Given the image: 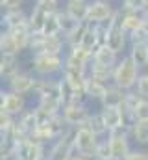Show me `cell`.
<instances>
[{"mask_svg": "<svg viewBox=\"0 0 148 160\" xmlns=\"http://www.w3.org/2000/svg\"><path fill=\"white\" fill-rule=\"evenodd\" d=\"M28 69L39 78H58L65 69V54H32Z\"/></svg>", "mask_w": 148, "mask_h": 160, "instance_id": "1", "label": "cell"}, {"mask_svg": "<svg viewBox=\"0 0 148 160\" xmlns=\"http://www.w3.org/2000/svg\"><path fill=\"white\" fill-rule=\"evenodd\" d=\"M141 73H143V69L132 60V56L124 54V56H120L118 63L113 69V84L126 91H132V89H135Z\"/></svg>", "mask_w": 148, "mask_h": 160, "instance_id": "2", "label": "cell"}, {"mask_svg": "<svg viewBox=\"0 0 148 160\" xmlns=\"http://www.w3.org/2000/svg\"><path fill=\"white\" fill-rule=\"evenodd\" d=\"M30 52L32 54H65L67 52V41L63 36H46L43 32H34L30 41Z\"/></svg>", "mask_w": 148, "mask_h": 160, "instance_id": "3", "label": "cell"}, {"mask_svg": "<svg viewBox=\"0 0 148 160\" xmlns=\"http://www.w3.org/2000/svg\"><path fill=\"white\" fill-rule=\"evenodd\" d=\"M130 127H122V128H117V130H111L108 134V140H109L111 145V153H113V160H124L130 151L133 149V142L130 138Z\"/></svg>", "mask_w": 148, "mask_h": 160, "instance_id": "4", "label": "cell"}, {"mask_svg": "<svg viewBox=\"0 0 148 160\" xmlns=\"http://www.w3.org/2000/svg\"><path fill=\"white\" fill-rule=\"evenodd\" d=\"M74 136H76V128H69L61 138H58L46 153V160H71L74 153Z\"/></svg>", "mask_w": 148, "mask_h": 160, "instance_id": "5", "label": "cell"}, {"mask_svg": "<svg viewBox=\"0 0 148 160\" xmlns=\"http://www.w3.org/2000/svg\"><path fill=\"white\" fill-rule=\"evenodd\" d=\"M28 108V99L26 95L15 93L11 89H0V112H6L13 118H19L24 110Z\"/></svg>", "mask_w": 148, "mask_h": 160, "instance_id": "6", "label": "cell"}, {"mask_svg": "<svg viewBox=\"0 0 148 160\" xmlns=\"http://www.w3.org/2000/svg\"><path fill=\"white\" fill-rule=\"evenodd\" d=\"M61 116H63V119L67 121L69 127L78 128V127H83L87 121L91 119L93 110L89 108V102H71V104L63 106Z\"/></svg>", "mask_w": 148, "mask_h": 160, "instance_id": "7", "label": "cell"}, {"mask_svg": "<svg viewBox=\"0 0 148 160\" xmlns=\"http://www.w3.org/2000/svg\"><path fill=\"white\" fill-rule=\"evenodd\" d=\"M115 11H117V8L108 0H89L87 21L91 24H106L111 21Z\"/></svg>", "mask_w": 148, "mask_h": 160, "instance_id": "8", "label": "cell"}, {"mask_svg": "<svg viewBox=\"0 0 148 160\" xmlns=\"http://www.w3.org/2000/svg\"><path fill=\"white\" fill-rule=\"evenodd\" d=\"M98 143H100V138L93 130H89L85 125L76 128V136H74V147H76V151H80L81 155H89V157L95 158V151H96Z\"/></svg>", "mask_w": 148, "mask_h": 160, "instance_id": "9", "label": "cell"}, {"mask_svg": "<svg viewBox=\"0 0 148 160\" xmlns=\"http://www.w3.org/2000/svg\"><path fill=\"white\" fill-rule=\"evenodd\" d=\"M37 77L28 69H21L15 77H11L9 80H6V88L15 91V93H21V95H32L34 93V88H35Z\"/></svg>", "mask_w": 148, "mask_h": 160, "instance_id": "10", "label": "cell"}, {"mask_svg": "<svg viewBox=\"0 0 148 160\" xmlns=\"http://www.w3.org/2000/svg\"><path fill=\"white\" fill-rule=\"evenodd\" d=\"M59 8V4H39L35 2L34 8L30 9V30L32 32H43L48 17L52 13H56Z\"/></svg>", "mask_w": 148, "mask_h": 160, "instance_id": "11", "label": "cell"}, {"mask_svg": "<svg viewBox=\"0 0 148 160\" xmlns=\"http://www.w3.org/2000/svg\"><path fill=\"white\" fill-rule=\"evenodd\" d=\"M2 28L4 30H21L30 28V13L22 9H9L2 11Z\"/></svg>", "mask_w": 148, "mask_h": 160, "instance_id": "12", "label": "cell"}, {"mask_svg": "<svg viewBox=\"0 0 148 160\" xmlns=\"http://www.w3.org/2000/svg\"><path fill=\"white\" fill-rule=\"evenodd\" d=\"M109 48H113L118 56H124L126 50L130 48V36L124 32L122 26H111L109 24V36H108V43Z\"/></svg>", "mask_w": 148, "mask_h": 160, "instance_id": "13", "label": "cell"}, {"mask_svg": "<svg viewBox=\"0 0 148 160\" xmlns=\"http://www.w3.org/2000/svg\"><path fill=\"white\" fill-rule=\"evenodd\" d=\"M126 89L115 86V84H109L106 95L102 97L100 101V108H120L124 104V99H126Z\"/></svg>", "mask_w": 148, "mask_h": 160, "instance_id": "14", "label": "cell"}, {"mask_svg": "<svg viewBox=\"0 0 148 160\" xmlns=\"http://www.w3.org/2000/svg\"><path fill=\"white\" fill-rule=\"evenodd\" d=\"M118 60H120V56H118L113 48H109L108 45H100V47L93 52V62L98 63V65L115 67V65L118 63Z\"/></svg>", "mask_w": 148, "mask_h": 160, "instance_id": "15", "label": "cell"}, {"mask_svg": "<svg viewBox=\"0 0 148 160\" xmlns=\"http://www.w3.org/2000/svg\"><path fill=\"white\" fill-rule=\"evenodd\" d=\"M100 114H102L104 123H106L109 132L111 130H117V128H122V127H128L120 108H100Z\"/></svg>", "mask_w": 148, "mask_h": 160, "instance_id": "16", "label": "cell"}, {"mask_svg": "<svg viewBox=\"0 0 148 160\" xmlns=\"http://www.w3.org/2000/svg\"><path fill=\"white\" fill-rule=\"evenodd\" d=\"M130 138L133 142V145L137 147H146L148 145V119L145 121H133L130 125Z\"/></svg>", "mask_w": 148, "mask_h": 160, "instance_id": "17", "label": "cell"}, {"mask_svg": "<svg viewBox=\"0 0 148 160\" xmlns=\"http://www.w3.org/2000/svg\"><path fill=\"white\" fill-rule=\"evenodd\" d=\"M63 9L72 17L74 21L78 22H83L87 21V11H89V2H83V0H65V6Z\"/></svg>", "mask_w": 148, "mask_h": 160, "instance_id": "18", "label": "cell"}, {"mask_svg": "<svg viewBox=\"0 0 148 160\" xmlns=\"http://www.w3.org/2000/svg\"><path fill=\"white\" fill-rule=\"evenodd\" d=\"M21 71V63H19V56H2L0 58V78L9 80Z\"/></svg>", "mask_w": 148, "mask_h": 160, "instance_id": "19", "label": "cell"}, {"mask_svg": "<svg viewBox=\"0 0 148 160\" xmlns=\"http://www.w3.org/2000/svg\"><path fill=\"white\" fill-rule=\"evenodd\" d=\"M0 52H2V56H19L21 54V48L13 38V34L4 28L0 32Z\"/></svg>", "mask_w": 148, "mask_h": 160, "instance_id": "20", "label": "cell"}, {"mask_svg": "<svg viewBox=\"0 0 148 160\" xmlns=\"http://www.w3.org/2000/svg\"><path fill=\"white\" fill-rule=\"evenodd\" d=\"M120 8V6H118ZM122 9V8H120ZM124 11V9H122ZM145 22H146V19L143 17V13H135V11H124V21H122V28H124V32L130 36L132 32H135V30H139V28H143L145 26Z\"/></svg>", "mask_w": 148, "mask_h": 160, "instance_id": "21", "label": "cell"}, {"mask_svg": "<svg viewBox=\"0 0 148 160\" xmlns=\"http://www.w3.org/2000/svg\"><path fill=\"white\" fill-rule=\"evenodd\" d=\"M113 69L115 67H106V65H98V63H91L89 69H87V77L89 78H95L98 82H104V84H113Z\"/></svg>", "mask_w": 148, "mask_h": 160, "instance_id": "22", "label": "cell"}, {"mask_svg": "<svg viewBox=\"0 0 148 160\" xmlns=\"http://www.w3.org/2000/svg\"><path fill=\"white\" fill-rule=\"evenodd\" d=\"M108 84H104V82H98V80L95 78H89L87 77V84H85V93H87V99H89V102L93 101H96V102H100L102 101V97L106 95V91H108Z\"/></svg>", "mask_w": 148, "mask_h": 160, "instance_id": "23", "label": "cell"}, {"mask_svg": "<svg viewBox=\"0 0 148 160\" xmlns=\"http://www.w3.org/2000/svg\"><path fill=\"white\" fill-rule=\"evenodd\" d=\"M132 56V60L141 67V69H148V43H135L130 45L128 52Z\"/></svg>", "mask_w": 148, "mask_h": 160, "instance_id": "24", "label": "cell"}, {"mask_svg": "<svg viewBox=\"0 0 148 160\" xmlns=\"http://www.w3.org/2000/svg\"><path fill=\"white\" fill-rule=\"evenodd\" d=\"M17 123L21 125V128H22L28 136H32V134L35 132V128L39 127L37 118H35V110H34V108H26V110L17 118Z\"/></svg>", "mask_w": 148, "mask_h": 160, "instance_id": "25", "label": "cell"}, {"mask_svg": "<svg viewBox=\"0 0 148 160\" xmlns=\"http://www.w3.org/2000/svg\"><path fill=\"white\" fill-rule=\"evenodd\" d=\"M89 26H91V22H89V21L80 22L72 32L65 38V41H67V48L80 47V45H81V41H83V38H85V34H87V30H89Z\"/></svg>", "mask_w": 148, "mask_h": 160, "instance_id": "26", "label": "cell"}, {"mask_svg": "<svg viewBox=\"0 0 148 160\" xmlns=\"http://www.w3.org/2000/svg\"><path fill=\"white\" fill-rule=\"evenodd\" d=\"M85 127H87L89 130H93L98 138H104V136L109 134V130H108V127H106V123H104V118H102L100 110H98V112H93L91 119L85 123Z\"/></svg>", "mask_w": 148, "mask_h": 160, "instance_id": "27", "label": "cell"}, {"mask_svg": "<svg viewBox=\"0 0 148 160\" xmlns=\"http://www.w3.org/2000/svg\"><path fill=\"white\" fill-rule=\"evenodd\" d=\"M58 19H59V30H61V36H63V38H67L74 28L80 24L78 21H74V19L67 13V11H65V9H63V8L58 11Z\"/></svg>", "mask_w": 148, "mask_h": 160, "instance_id": "28", "label": "cell"}, {"mask_svg": "<svg viewBox=\"0 0 148 160\" xmlns=\"http://www.w3.org/2000/svg\"><path fill=\"white\" fill-rule=\"evenodd\" d=\"M81 47H85V48L91 50V52H95V50L100 47V43H98V36H96V30H95V24L89 26L85 38H83V41H81Z\"/></svg>", "mask_w": 148, "mask_h": 160, "instance_id": "29", "label": "cell"}, {"mask_svg": "<svg viewBox=\"0 0 148 160\" xmlns=\"http://www.w3.org/2000/svg\"><path fill=\"white\" fill-rule=\"evenodd\" d=\"M95 160H113V153H111V145L108 136L104 140H100L96 151H95Z\"/></svg>", "mask_w": 148, "mask_h": 160, "instance_id": "30", "label": "cell"}, {"mask_svg": "<svg viewBox=\"0 0 148 160\" xmlns=\"http://www.w3.org/2000/svg\"><path fill=\"white\" fill-rule=\"evenodd\" d=\"M58 11H59V9H58ZM58 11H56V13H52V15L48 17L46 24H44V28H43V34H46V36H61V30H59V19H58Z\"/></svg>", "mask_w": 148, "mask_h": 160, "instance_id": "31", "label": "cell"}, {"mask_svg": "<svg viewBox=\"0 0 148 160\" xmlns=\"http://www.w3.org/2000/svg\"><path fill=\"white\" fill-rule=\"evenodd\" d=\"M148 6V0H122L120 8L124 11H135V13H143Z\"/></svg>", "mask_w": 148, "mask_h": 160, "instance_id": "32", "label": "cell"}, {"mask_svg": "<svg viewBox=\"0 0 148 160\" xmlns=\"http://www.w3.org/2000/svg\"><path fill=\"white\" fill-rule=\"evenodd\" d=\"M135 91H137L143 99H148V69L139 75L137 86H135Z\"/></svg>", "mask_w": 148, "mask_h": 160, "instance_id": "33", "label": "cell"}, {"mask_svg": "<svg viewBox=\"0 0 148 160\" xmlns=\"http://www.w3.org/2000/svg\"><path fill=\"white\" fill-rule=\"evenodd\" d=\"M15 121H17V118L9 116V114H6V112H0V134L7 132V130L15 125Z\"/></svg>", "mask_w": 148, "mask_h": 160, "instance_id": "34", "label": "cell"}, {"mask_svg": "<svg viewBox=\"0 0 148 160\" xmlns=\"http://www.w3.org/2000/svg\"><path fill=\"white\" fill-rule=\"evenodd\" d=\"M135 43H148V34L145 26L130 34V45H135Z\"/></svg>", "mask_w": 148, "mask_h": 160, "instance_id": "35", "label": "cell"}, {"mask_svg": "<svg viewBox=\"0 0 148 160\" xmlns=\"http://www.w3.org/2000/svg\"><path fill=\"white\" fill-rule=\"evenodd\" d=\"M26 0H0V8L2 11H9V9H22Z\"/></svg>", "mask_w": 148, "mask_h": 160, "instance_id": "36", "label": "cell"}, {"mask_svg": "<svg viewBox=\"0 0 148 160\" xmlns=\"http://www.w3.org/2000/svg\"><path fill=\"white\" fill-rule=\"evenodd\" d=\"M124 160H148V151L139 149V147H133V149L130 151V155Z\"/></svg>", "mask_w": 148, "mask_h": 160, "instance_id": "37", "label": "cell"}, {"mask_svg": "<svg viewBox=\"0 0 148 160\" xmlns=\"http://www.w3.org/2000/svg\"><path fill=\"white\" fill-rule=\"evenodd\" d=\"M71 160H95V158L89 157V155H81V153L76 151V147H74V153H72V157H71Z\"/></svg>", "mask_w": 148, "mask_h": 160, "instance_id": "38", "label": "cell"}, {"mask_svg": "<svg viewBox=\"0 0 148 160\" xmlns=\"http://www.w3.org/2000/svg\"><path fill=\"white\" fill-rule=\"evenodd\" d=\"M39 4H59V0H35Z\"/></svg>", "mask_w": 148, "mask_h": 160, "instance_id": "39", "label": "cell"}, {"mask_svg": "<svg viewBox=\"0 0 148 160\" xmlns=\"http://www.w3.org/2000/svg\"><path fill=\"white\" fill-rule=\"evenodd\" d=\"M143 17H145V19H146V21H148V6H146V9L143 11Z\"/></svg>", "mask_w": 148, "mask_h": 160, "instance_id": "40", "label": "cell"}, {"mask_svg": "<svg viewBox=\"0 0 148 160\" xmlns=\"http://www.w3.org/2000/svg\"><path fill=\"white\" fill-rule=\"evenodd\" d=\"M145 28H146V34H148V21L145 22Z\"/></svg>", "mask_w": 148, "mask_h": 160, "instance_id": "41", "label": "cell"}, {"mask_svg": "<svg viewBox=\"0 0 148 160\" xmlns=\"http://www.w3.org/2000/svg\"><path fill=\"white\" fill-rule=\"evenodd\" d=\"M83 2H89V0H83Z\"/></svg>", "mask_w": 148, "mask_h": 160, "instance_id": "42", "label": "cell"}, {"mask_svg": "<svg viewBox=\"0 0 148 160\" xmlns=\"http://www.w3.org/2000/svg\"><path fill=\"white\" fill-rule=\"evenodd\" d=\"M108 2H111V0H108Z\"/></svg>", "mask_w": 148, "mask_h": 160, "instance_id": "43", "label": "cell"}]
</instances>
